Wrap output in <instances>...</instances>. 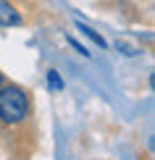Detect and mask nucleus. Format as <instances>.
Listing matches in <instances>:
<instances>
[{"instance_id": "f257e3e1", "label": "nucleus", "mask_w": 155, "mask_h": 160, "mask_svg": "<svg viewBox=\"0 0 155 160\" xmlns=\"http://www.w3.org/2000/svg\"><path fill=\"white\" fill-rule=\"evenodd\" d=\"M29 116V95L16 84H3L0 87V121L16 126L26 121Z\"/></svg>"}, {"instance_id": "f03ea898", "label": "nucleus", "mask_w": 155, "mask_h": 160, "mask_svg": "<svg viewBox=\"0 0 155 160\" xmlns=\"http://www.w3.org/2000/svg\"><path fill=\"white\" fill-rule=\"evenodd\" d=\"M16 24H21V13L8 0H0V26H16Z\"/></svg>"}, {"instance_id": "7ed1b4c3", "label": "nucleus", "mask_w": 155, "mask_h": 160, "mask_svg": "<svg viewBox=\"0 0 155 160\" xmlns=\"http://www.w3.org/2000/svg\"><path fill=\"white\" fill-rule=\"evenodd\" d=\"M76 26H79V32H84V34L90 37V39H92V42H95V45H100V48H105V39L100 37V34H97L95 29H90V26H87V24H76Z\"/></svg>"}, {"instance_id": "20e7f679", "label": "nucleus", "mask_w": 155, "mask_h": 160, "mask_svg": "<svg viewBox=\"0 0 155 160\" xmlns=\"http://www.w3.org/2000/svg\"><path fill=\"white\" fill-rule=\"evenodd\" d=\"M48 89H50V92L63 89V79L58 76V71H48Z\"/></svg>"}, {"instance_id": "39448f33", "label": "nucleus", "mask_w": 155, "mask_h": 160, "mask_svg": "<svg viewBox=\"0 0 155 160\" xmlns=\"http://www.w3.org/2000/svg\"><path fill=\"white\" fill-rule=\"evenodd\" d=\"M69 45H71V48H74V50H76V52H82V55H90V52H87V50L82 48V45H79V42H76V39H71V37H69Z\"/></svg>"}, {"instance_id": "423d86ee", "label": "nucleus", "mask_w": 155, "mask_h": 160, "mask_svg": "<svg viewBox=\"0 0 155 160\" xmlns=\"http://www.w3.org/2000/svg\"><path fill=\"white\" fill-rule=\"evenodd\" d=\"M5 84V76H3V71H0V87H3Z\"/></svg>"}]
</instances>
